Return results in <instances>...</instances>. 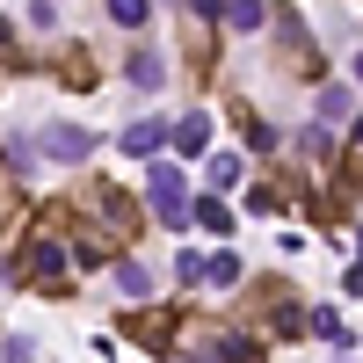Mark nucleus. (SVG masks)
<instances>
[{
	"instance_id": "1",
	"label": "nucleus",
	"mask_w": 363,
	"mask_h": 363,
	"mask_svg": "<svg viewBox=\"0 0 363 363\" xmlns=\"http://www.w3.org/2000/svg\"><path fill=\"white\" fill-rule=\"evenodd\" d=\"M0 277H8V284H37L44 298H66L73 291V269H66V247H58V225H37L22 240V255L0 262Z\"/></svg>"
},
{
	"instance_id": "2",
	"label": "nucleus",
	"mask_w": 363,
	"mask_h": 363,
	"mask_svg": "<svg viewBox=\"0 0 363 363\" xmlns=\"http://www.w3.org/2000/svg\"><path fill=\"white\" fill-rule=\"evenodd\" d=\"M80 203L95 211V233H102V240H131V233H138V203H131V196H116L109 182H95Z\"/></svg>"
},
{
	"instance_id": "3",
	"label": "nucleus",
	"mask_w": 363,
	"mask_h": 363,
	"mask_svg": "<svg viewBox=\"0 0 363 363\" xmlns=\"http://www.w3.org/2000/svg\"><path fill=\"white\" fill-rule=\"evenodd\" d=\"M145 196H153V211L167 225H189V182H182V167L153 160V167H145Z\"/></svg>"
},
{
	"instance_id": "4",
	"label": "nucleus",
	"mask_w": 363,
	"mask_h": 363,
	"mask_svg": "<svg viewBox=\"0 0 363 363\" xmlns=\"http://www.w3.org/2000/svg\"><path fill=\"white\" fill-rule=\"evenodd\" d=\"M124 342H145V349H174V335H182V313L174 306H160V313H124V327H116Z\"/></svg>"
},
{
	"instance_id": "5",
	"label": "nucleus",
	"mask_w": 363,
	"mask_h": 363,
	"mask_svg": "<svg viewBox=\"0 0 363 363\" xmlns=\"http://www.w3.org/2000/svg\"><path fill=\"white\" fill-rule=\"evenodd\" d=\"M44 153H51V160H87V153H95V131H80V124H44Z\"/></svg>"
},
{
	"instance_id": "6",
	"label": "nucleus",
	"mask_w": 363,
	"mask_h": 363,
	"mask_svg": "<svg viewBox=\"0 0 363 363\" xmlns=\"http://www.w3.org/2000/svg\"><path fill=\"white\" fill-rule=\"evenodd\" d=\"M160 138H167V124H160V116H138V124L124 131V153H138V160H153V153H160Z\"/></svg>"
},
{
	"instance_id": "7",
	"label": "nucleus",
	"mask_w": 363,
	"mask_h": 363,
	"mask_svg": "<svg viewBox=\"0 0 363 363\" xmlns=\"http://www.w3.org/2000/svg\"><path fill=\"white\" fill-rule=\"evenodd\" d=\"M124 80L138 87V95H153V87L167 80V66H160V58H153V51H131V58H124Z\"/></svg>"
},
{
	"instance_id": "8",
	"label": "nucleus",
	"mask_w": 363,
	"mask_h": 363,
	"mask_svg": "<svg viewBox=\"0 0 363 363\" xmlns=\"http://www.w3.org/2000/svg\"><path fill=\"white\" fill-rule=\"evenodd\" d=\"M167 131H174V153H211V116H182Z\"/></svg>"
},
{
	"instance_id": "9",
	"label": "nucleus",
	"mask_w": 363,
	"mask_h": 363,
	"mask_svg": "<svg viewBox=\"0 0 363 363\" xmlns=\"http://www.w3.org/2000/svg\"><path fill=\"white\" fill-rule=\"evenodd\" d=\"M342 189H349V196L363 189V116L349 124V160H342Z\"/></svg>"
},
{
	"instance_id": "10",
	"label": "nucleus",
	"mask_w": 363,
	"mask_h": 363,
	"mask_svg": "<svg viewBox=\"0 0 363 363\" xmlns=\"http://www.w3.org/2000/svg\"><path fill=\"white\" fill-rule=\"evenodd\" d=\"M189 218H196L203 233H233V211H225V196H203V203H189Z\"/></svg>"
},
{
	"instance_id": "11",
	"label": "nucleus",
	"mask_w": 363,
	"mask_h": 363,
	"mask_svg": "<svg viewBox=\"0 0 363 363\" xmlns=\"http://www.w3.org/2000/svg\"><path fill=\"white\" fill-rule=\"evenodd\" d=\"M116 291H124V298H145V291H153L145 262H116Z\"/></svg>"
},
{
	"instance_id": "12",
	"label": "nucleus",
	"mask_w": 363,
	"mask_h": 363,
	"mask_svg": "<svg viewBox=\"0 0 363 363\" xmlns=\"http://www.w3.org/2000/svg\"><path fill=\"white\" fill-rule=\"evenodd\" d=\"M203 284L233 291V284H240V255H211V262H203Z\"/></svg>"
},
{
	"instance_id": "13",
	"label": "nucleus",
	"mask_w": 363,
	"mask_h": 363,
	"mask_svg": "<svg viewBox=\"0 0 363 363\" xmlns=\"http://www.w3.org/2000/svg\"><path fill=\"white\" fill-rule=\"evenodd\" d=\"M145 15H153V0H109V22L124 29H145Z\"/></svg>"
},
{
	"instance_id": "14",
	"label": "nucleus",
	"mask_w": 363,
	"mask_h": 363,
	"mask_svg": "<svg viewBox=\"0 0 363 363\" xmlns=\"http://www.w3.org/2000/svg\"><path fill=\"white\" fill-rule=\"evenodd\" d=\"M225 22L233 29H262V0H225Z\"/></svg>"
},
{
	"instance_id": "15",
	"label": "nucleus",
	"mask_w": 363,
	"mask_h": 363,
	"mask_svg": "<svg viewBox=\"0 0 363 363\" xmlns=\"http://www.w3.org/2000/svg\"><path fill=\"white\" fill-rule=\"evenodd\" d=\"M211 182H218V189H233V182H247V167H240L233 153H211Z\"/></svg>"
},
{
	"instance_id": "16",
	"label": "nucleus",
	"mask_w": 363,
	"mask_h": 363,
	"mask_svg": "<svg viewBox=\"0 0 363 363\" xmlns=\"http://www.w3.org/2000/svg\"><path fill=\"white\" fill-rule=\"evenodd\" d=\"M306 327H313V335H327V342H349V327H342V313H335V306H327V313H313Z\"/></svg>"
},
{
	"instance_id": "17",
	"label": "nucleus",
	"mask_w": 363,
	"mask_h": 363,
	"mask_svg": "<svg viewBox=\"0 0 363 363\" xmlns=\"http://www.w3.org/2000/svg\"><path fill=\"white\" fill-rule=\"evenodd\" d=\"M320 116H327V124L349 116V87H320Z\"/></svg>"
},
{
	"instance_id": "18",
	"label": "nucleus",
	"mask_w": 363,
	"mask_h": 363,
	"mask_svg": "<svg viewBox=\"0 0 363 363\" xmlns=\"http://www.w3.org/2000/svg\"><path fill=\"white\" fill-rule=\"evenodd\" d=\"M174 277H182V284H203V255L182 247V255H174Z\"/></svg>"
},
{
	"instance_id": "19",
	"label": "nucleus",
	"mask_w": 363,
	"mask_h": 363,
	"mask_svg": "<svg viewBox=\"0 0 363 363\" xmlns=\"http://www.w3.org/2000/svg\"><path fill=\"white\" fill-rule=\"evenodd\" d=\"M240 124H247V145H255V153H269V145H277V131H269L262 116H240Z\"/></svg>"
},
{
	"instance_id": "20",
	"label": "nucleus",
	"mask_w": 363,
	"mask_h": 363,
	"mask_svg": "<svg viewBox=\"0 0 363 363\" xmlns=\"http://www.w3.org/2000/svg\"><path fill=\"white\" fill-rule=\"evenodd\" d=\"M29 356H37V349H29V335H8V342H0V363H29Z\"/></svg>"
},
{
	"instance_id": "21",
	"label": "nucleus",
	"mask_w": 363,
	"mask_h": 363,
	"mask_svg": "<svg viewBox=\"0 0 363 363\" xmlns=\"http://www.w3.org/2000/svg\"><path fill=\"white\" fill-rule=\"evenodd\" d=\"M196 15H225V0H196Z\"/></svg>"
},
{
	"instance_id": "22",
	"label": "nucleus",
	"mask_w": 363,
	"mask_h": 363,
	"mask_svg": "<svg viewBox=\"0 0 363 363\" xmlns=\"http://www.w3.org/2000/svg\"><path fill=\"white\" fill-rule=\"evenodd\" d=\"M0 58H15V37H8V22H0Z\"/></svg>"
},
{
	"instance_id": "23",
	"label": "nucleus",
	"mask_w": 363,
	"mask_h": 363,
	"mask_svg": "<svg viewBox=\"0 0 363 363\" xmlns=\"http://www.w3.org/2000/svg\"><path fill=\"white\" fill-rule=\"evenodd\" d=\"M356 262H363V233H356Z\"/></svg>"
},
{
	"instance_id": "24",
	"label": "nucleus",
	"mask_w": 363,
	"mask_h": 363,
	"mask_svg": "<svg viewBox=\"0 0 363 363\" xmlns=\"http://www.w3.org/2000/svg\"><path fill=\"white\" fill-rule=\"evenodd\" d=\"M356 80H363V51H356Z\"/></svg>"
}]
</instances>
